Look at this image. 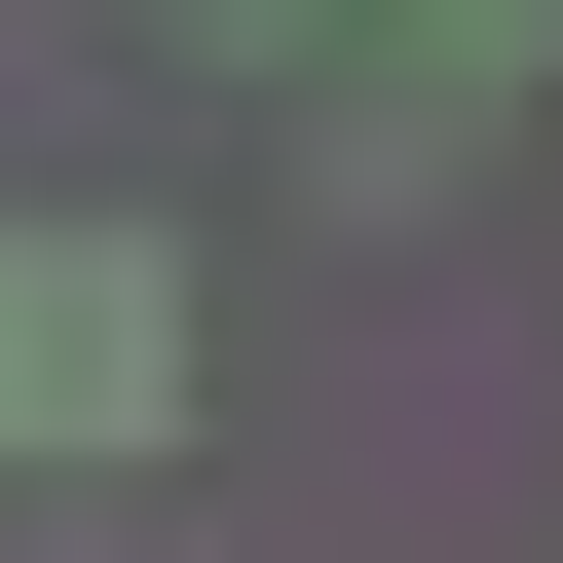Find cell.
I'll list each match as a JSON object with an SVG mask.
<instances>
[{
    "mask_svg": "<svg viewBox=\"0 0 563 563\" xmlns=\"http://www.w3.org/2000/svg\"><path fill=\"white\" fill-rule=\"evenodd\" d=\"M188 413V263L151 225H0V451H151Z\"/></svg>",
    "mask_w": 563,
    "mask_h": 563,
    "instance_id": "cell-1",
    "label": "cell"
},
{
    "mask_svg": "<svg viewBox=\"0 0 563 563\" xmlns=\"http://www.w3.org/2000/svg\"><path fill=\"white\" fill-rule=\"evenodd\" d=\"M526 38H563V0H413V76H451V113H488V76H526Z\"/></svg>",
    "mask_w": 563,
    "mask_h": 563,
    "instance_id": "cell-2",
    "label": "cell"
},
{
    "mask_svg": "<svg viewBox=\"0 0 563 563\" xmlns=\"http://www.w3.org/2000/svg\"><path fill=\"white\" fill-rule=\"evenodd\" d=\"M225 38H263V0H225Z\"/></svg>",
    "mask_w": 563,
    "mask_h": 563,
    "instance_id": "cell-3",
    "label": "cell"
}]
</instances>
